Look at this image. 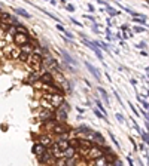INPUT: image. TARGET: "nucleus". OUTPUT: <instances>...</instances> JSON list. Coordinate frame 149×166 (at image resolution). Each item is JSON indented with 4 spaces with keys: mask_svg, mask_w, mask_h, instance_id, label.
Instances as JSON below:
<instances>
[{
    "mask_svg": "<svg viewBox=\"0 0 149 166\" xmlns=\"http://www.w3.org/2000/svg\"><path fill=\"white\" fill-rule=\"evenodd\" d=\"M28 40H30V34H28V33H19V31H17L15 36L12 37V42H14V45H17V46H21V45L27 43Z\"/></svg>",
    "mask_w": 149,
    "mask_h": 166,
    "instance_id": "f257e3e1",
    "label": "nucleus"
},
{
    "mask_svg": "<svg viewBox=\"0 0 149 166\" xmlns=\"http://www.w3.org/2000/svg\"><path fill=\"white\" fill-rule=\"evenodd\" d=\"M39 80H40L42 83H45V85H51V83H54V74L51 73L49 70H46V71H40Z\"/></svg>",
    "mask_w": 149,
    "mask_h": 166,
    "instance_id": "f03ea898",
    "label": "nucleus"
},
{
    "mask_svg": "<svg viewBox=\"0 0 149 166\" xmlns=\"http://www.w3.org/2000/svg\"><path fill=\"white\" fill-rule=\"evenodd\" d=\"M49 102L52 104V107H54V108H58V107L64 102V95H63V93H52V96H51Z\"/></svg>",
    "mask_w": 149,
    "mask_h": 166,
    "instance_id": "7ed1b4c3",
    "label": "nucleus"
},
{
    "mask_svg": "<svg viewBox=\"0 0 149 166\" xmlns=\"http://www.w3.org/2000/svg\"><path fill=\"white\" fill-rule=\"evenodd\" d=\"M39 143L43 144L46 148H49L51 146H52V143H54L52 133H43V135H40V136H39Z\"/></svg>",
    "mask_w": 149,
    "mask_h": 166,
    "instance_id": "20e7f679",
    "label": "nucleus"
},
{
    "mask_svg": "<svg viewBox=\"0 0 149 166\" xmlns=\"http://www.w3.org/2000/svg\"><path fill=\"white\" fill-rule=\"evenodd\" d=\"M31 151H33V154H35V156H37V157H39V156H42V154L46 151V147H45L43 144H40L39 141H36V143L33 144V148H31Z\"/></svg>",
    "mask_w": 149,
    "mask_h": 166,
    "instance_id": "39448f33",
    "label": "nucleus"
},
{
    "mask_svg": "<svg viewBox=\"0 0 149 166\" xmlns=\"http://www.w3.org/2000/svg\"><path fill=\"white\" fill-rule=\"evenodd\" d=\"M76 154H79V153H78V148L72 147V146H69L67 148L63 150V157H64V159H72Z\"/></svg>",
    "mask_w": 149,
    "mask_h": 166,
    "instance_id": "423d86ee",
    "label": "nucleus"
},
{
    "mask_svg": "<svg viewBox=\"0 0 149 166\" xmlns=\"http://www.w3.org/2000/svg\"><path fill=\"white\" fill-rule=\"evenodd\" d=\"M61 55H63V59H64V64H69V65H73V67L78 65V61H74L73 56H70L66 51H61Z\"/></svg>",
    "mask_w": 149,
    "mask_h": 166,
    "instance_id": "0eeeda50",
    "label": "nucleus"
},
{
    "mask_svg": "<svg viewBox=\"0 0 149 166\" xmlns=\"http://www.w3.org/2000/svg\"><path fill=\"white\" fill-rule=\"evenodd\" d=\"M91 139H93L97 146H103V144H106V141H104V138H103V135H101L100 132H93Z\"/></svg>",
    "mask_w": 149,
    "mask_h": 166,
    "instance_id": "6e6552de",
    "label": "nucleus"
},
{
    "mask_svg": "<svg viewBox=\"0 0 149 166\" xmlns=\"http://www.w3.org/2000/svg\"><path fill=\"white\" fill-rule=\"evenodd\" d=\"M85 67H87V68H88V71H90V73L95 77V80H98V82H100V74H98V70L94 67L93 64H90V61H85Z\"/></svg>",
    "mask_w": 149,
    "mask_h": 166,
    "instance_id": "1a4fd4ad",
    "label": "nucleus"
},
{
    "mask_svg": "<svg viewBox=\"0 0 149 166\" xmlns=\"http://www.w3.org/2000/svg\"><path fill=\"white\" fill-rule=\"evenodd\" d=\"M19 49H21V52H22V54H27V55H31V54H33V45H31L30 42H27V43L21 45V46H19Z\"/></svg>",
    "mask_w": 149,
    "mask_h": 166,
    "instance_id": "9d476101",
    "label": "nucleus"
},
{
    "mask_svg": "<svg viewBox=\"0 0 149 166\" xmlns=\"http://www.w3.org/2000/svg\"><path fill=\"white\" fill-rule=\"evenodd\" d=\"M14 12H15L18 17H22V18H27V19L31 18V15H30L27 11H24L22 8H15V9H14Z\"/></svg>",
    "mask_w": 149,
    "mask_h": 166,
    "instance_id": "9b49d317",
    "label": "nucleus"
},
{
    "mask_svg": "<svg viewBox=\"0 0 149 166\" xmlns=\"http://www.w3.org/2000/svg\"><path fill=\"white\" fill-rule=\"evenodd\" d=\"M19 54H21V49H19V46H17V45H15V46L12 48L11 54H9V58H11V59H18Z\"/></svg>",
    "mask_w": 149,
    "mask_h": 166,
    "instance_id": "f8f14e48",
    "label": "nucleus"
},
{
    "mask_svg": "<svg viewBox=\"0 0 149 166\" xmlns=\"http://www.w3.org/2000/svg\"><path fill=\"white\" fill-rule=\"evenodd\" d=\"M55 144H57V147L63 151L64 148L69 147V139H55Z\"/></svg>",
    "mask_w": 149,
    "mask_h": 166,
    "instance_id": "ddd939ff",
    "label": "nucleus"
},
{
    "mask_svg": "<svg viewBox=\"0 0 149 166\" xmlns=\"http://www.w3.org/2000/svg\"><path fill=\"white\" fill-rule=\"evenodd\" d=\"M104 11H108L111 17H118V15H121V11H118V9H113V8H112V6H109V5L106 6V9H104Z\"/></svg>",
    "mask_w": 149,
    "mask_h": 166,
    "instance_id": "4468645a",
    "label": "nucleus"
},
{
    "mask_svg": "<svg viewBox=\"0 0 149 166\" xmlns=\"http://www.w3.org/2000/svg\"><path fill=\"white\" fill-rule=\"evenodd\" d=\"M98 92L101 93V98H103V101H104V102H106V104L109 105V96H108V92H106V91H104V89H103L101 86L98 88Z\"/></svg>",
    "mask_w": 149,
    "mask_h": 166,
    "instance_id": "2eb2a0df",
    "label": "nucleus"
},
{
    "mask_svg": "<svg viewBox=\"0 0 149 166\" xmlns=\"http://www.w3.org/2000/svg\"><path fill=\"white\" fill-rule=\"evenodd\" d=\"M133 22L140 24V25H145L146 24V18H143V17H133Z\"/></svg>",
    "mask_w": 149,
    "mask_h": 166,
    "instance_id": "dca6fc26",
    "label": "nucleus"
},
{
    "mask_svg": "<svg viewBox=\"0 0 149 166\" xmlns=\"http://www.w3.org/2000/svg\"><path fill=\"white\" fill-rule=\"evenodd\" d=\"M18 59L22 62V64H28V59H30V55H27V54H19V56H18Z\"/></svg>",
    "mask_w": 149,
    "mask_h": 166,
    "instance_id": "f3484780",
    "label": "nucleus"
},
{
    "mask_svg": "<svg viewBox=\"0 0 149 166\" xmlns=\"http://www.w3.org/2000/svg\"><path fill=\"white\" fill-rule=\"evenodd\" d=\"M69 146H72V147H74V148H79V138L69 139Z\"/></svg>",
    "mask_w": 149,
    "mask_h": 166,
    "instance_id": "a211bd4d",
    "label": "nucleus"
},
{
    "mask_svg": "<svg viewBox=\"0 0 149 166\" xmlns=\"http://www.w3.org/2000/svg\"><path fill=\"white\" fill-rule=\"evenodd\" d=\"M95 104H97V108H98V110L106 116V108H104V105L101 104V101H100V99H97V101H95Z\"/></svg>",
    "mask_w": 149,
    "mask_h": 166,
    "instance_id": "6ab92c4d",
    "label": "nucleus"
},
{
    "mask_svg": "<svg viewBox=\"0 0 149 166\" xmlns=\"http://www.w3.org/2000/svg\"><path fill=\"white\" fill-rule=\"evenodd\" d=\"M95 45H97V48H103V49H106V51H109V46L104 43V42H95Z\"/></svg>",
    "mask_w": 149,
    "mask_h": 166,
    "instance_id": "aec40b11",
    "label": "nucleus"
},
{
    "mask_svg": "<svg viewBox=\"0 0 149 166\" xmlns=\"http://www.w3.org/2000/svg\"><path fill=\"white\" fill-rule=\"evenodd\" d=\"M109 135H111V139H112V143L115 144V147H116V148H118V150H119V148H121V146L118 144V141H116V138L113 136V133H109Z\"/></svg>",
    "mask_w": 149,
    "mask_h": 166,
    "instance_id": "412c9836",
    "label": "nucleus"
},
{
    "mask_svg": "<svg viewBox=\"0 0 149 166\" xmlns=\"http://www.w3.org/2000/svg\"><path fill=\"white\" fill-rule=\"evenodd\" d=\"M128 105H130L131 111H133V114H134V116H137V117H139V116H140V113H139V111H137V108H134V105H133V104H131V102H128Z\"/></svg>",
    "mask_w": 149,
    "mask_h": 166,
    "instance_id": "4be33fe9",
    "label": "nucleus"
},
{
    "mask_svg": "<svg viewBox=\"0 0 149 166\" xmlns=\"http://www.w3.org/2000/svg\"><path fill=\"white\" fill-rule=\"evenodd\" d=\"M55 27H57V30H58V31H61V33H64V31H66V27H64L61 22H58Z\"/></svg>",
    "mask_w": 149,
    "mask_h": 166,
    "instance_id": "5701e85b",
    "label": "nucleus"
},
{
    "mask_svg": "<svg viewBox=\"0 0 149 166\" xmlns=\"http://www.w3.org/2000/svg\"><path fill=\"white\" fill-rule=\"evenodd\" d=\"M116 119H118L119 123H124V122H125V119H124V116H122L121 113H116Z\"/></svg>",
    "mask_w": 149,
    "mask_h": 166,
    "instance_id": "b1692460",
    "label": "nucleus"
},
{
    "mask_svg": "<svg viewBox=\"0 0 149 166\" xmlns=\"http://www.w3.org/2000/svg\"><path fill=\"white\" fill-rule=\"evenodd\" d=\"M70 21L73 22V24H74V25H76V27H84V25H82V24H81V22H79L78 19H74V18H70Z\"/></svg>",
    "mask_w": 149,
    "mask_h": 166,
    "instance_id": "393cba45",
    "label": "nucleus"
},
{
    "mask_svg": "<svg viewBox=\"0 0 149 166\" xmlns=\"http://www.w3.org/2000/svg\"><path fill=\"white\" fill-rule=\"evenodd\" d=\"M64 8H66L69 12H74V8L72 6V5H67V3H66V5H64Z\"/></svg>",
    "mask_w": 149,
    "mask_h": 166,
    "instance_id": "a878e982",
    "label": "nucleus"
},
{
    "mask_svg": "<svg viewBox=\"0 0 149 166\" xmlns=\"http://www.w3.org/2000/svg\"><path fill=\"white\" fill-rule=\"evenodd\" d=\"M134 31H136V33H143V31H145V28H143V27H137V25H136V27H134Z\"/></svg>",
    "mask_w": 149,
    "mask_h": 166,
    "instance_id": "bb28decb",
    "label": "nucleus"
},
{
    "mask_svg": "<svg viewBox=\"0 0 149 166\" xmlns=\"http://www.w3.org/2000/svg\"><path fill=\"white\" fill-rule=\"evenodd\" d=\"M64 36L67 37V39H70V40H72V39H73V34H72V33H70V31H69V30H66V31H64Z\"/></svg>",
    "mask_w": 149,
    "mask_h": 166,
    "instance_id": "cd10ccee",
    "label": "nucleus"
},
{
    "mask_svg": "<svg viewBox=\"0 0 149 166\" xmlns=\"http://www.w3.org/2000/svg\"><path fill=\"white\" fill-rule=\"evenodd\" d=\"M142 105H143V108H145L146 111H149V102H146V101L142 99Z\"/></svg>",
    "mask_w": 149,
    "mask_h": 166,
    "instance_id": "c85d7f7f",
    "label": "nucleus"
},
{
    "mask_svg": "<svg viewBox=\"0 0 149 166\" xmlns=\"http://www.w3.org/2000/svg\"><path fill=\"white\" fill-rule=\"evenodd\" d=\"M130 141H131V144H133V147H134V151H137V144H136L134 138H131V136H130Z\"/></svg>",
    "mask_w": 149,
    "mask_h": 166,
    "instance_id": "c756f323",
    "label": "nucleus"
},
{
    "mask_svg": "<svg viewBox=\"0 0 149 166\" xmlns=\"http://www.w3.org/2000/svg\"><path fill=\"white\" fill-rule=\"evenodd\" d=\"M95 2H97V3H98V5H103V6H104V8H106V6H108V2H104V0H95Z\"/></svg>",
    "mask_w": 149,
    "mask_h": 166,
    "instance_id": "7c9ffc66",
    "label": "nucleus"
},
{
    "mask_svg": "<svg viewBox=\"0 0 149 166\" xmlns=\"http://www.w3.org/2000/svg\"><path fill=\"white\" fill-rule=\"evenodd\" d=\"M136 48H137V49H140V48H146V43H139V45H136Z\"/></svg>",
    "mask_w": 149,
    "mask_h": 166,
    "instance_id": "2f4dec72",
    "label": "nucleus"
},
{
    "mask_svg": "<svg viewBox=\"0 0 149 166\" xmlns=\"http://www.w3.org/2000/svg\"><path fill=\"white\" fill-rule=\"evenodd\" d=\"M121 30H122V31H127V30H128V25H127V24L121 25Z\"/></svg>",
    "mask_w": 149,
    "mask_h": 166,
    "instance_id": "473e14b6",
    "label": "nucleus"
},
{
    "mask_svg": "<svg viewBox=\"0 0 149 166\" xmlns=\"http://www.w3.org/2000/svg\"><path fill=\"white\" fill-rule=\"evenodd\" d=\"M84 17H85L87 19H90V21H94V17H93V15H84Z\"/></svg>",
    "mask_w": 149,
    "mask_h": 166,
    "instance_id": "72a5a7b5",
    "label": "nucleus"
},
{
    "mask_svg": "<svg viewBox=\"0 0 149 166\" xmlns=\"http://www.w3.org/2000/svg\"><path fill=\"white\" fill-rule=\"evenodd\" d=\"M88 9H90V12H95V9H94L93 5H88Z\"/></svg>",
    "mask_w": 149,
    "mask_h": 166,
    "instance_id": "f704fd0d",
    "label": "nucleus"
},
{
    "mask_svg": "<svg viewBox=\"0 0 149 166\" xmlns=\"http://www.w3.org/2000/svg\"><path fill=\"white\" fill-rule=\"evenodd\" d=\"M130 82H131V85H134V86H136V85H137V80H136V79H131Z\"/></svg>",
    "mask_w": 149,
    "mask_h": 166,
    "instance_id": "c9c22d12",
    "label": "nucleus"
},
{
    "mask_svg": "<svg viewBox=\"0 0 149 166\" xmlns=\"http://www.w3.org/2000/svg\"><path fill=\"white\" fill-rule=\"evenodd\" d=\"M106 22H108V25H109V27H112V21H111V18L106 19Z\"/></svg>",
    "mask_w": 149,
    "mask_h": 166,
    "instance_id": "e433bc0d",
    "label": "nucleus"
},
{
    "mask_svg": "<svg viewBox=\"0 0 149 166\" xmlns=\"http://www.w3.org/2000/svg\"><path fill=\"white\" fill-rule=\"evenodd\" d=\"M145 125H146V132H149V120H146V123H145Z\"/></svg>",
    "mask_w": 149,
    "mask_h": 166,
    "instance_id": "4c0bfd02",
    "label": "nucleus"
},
{
    "mask_svg": "<svg viewBox=\"0 0 149 166\" xmlns=\"http://www.w3.org/2000/svg\"><path fill=\"white\" fill-rule=\"evenodd\" d=\"M139 148H140V150H146V147H145V144H140V146H139Z\"/></svg>",
    "mask_w": 149,
    "mask_h": 166,
    "instance_id": "58836bf2",
    "label": "nucleus"
},
{
    "mask_svg": "<svg viewBox=\"0 0 149 166\" xmlns=\"http://www.w3.org/2000/svg\"><path fill=\"white\" fill-rule=\"evenodd\" d=\"M106 79H108V80H109V82H111V83H112V79H111V76H109V74H108V73H106Z\"/></svg>",
    "mask_w": 149,
    "mask_h": 166,
    "instance_id": "ea45409f",
    "label": "nucleus"
},
{
    "mask_svg": "<svg viewBox=\"0 0 149 166\" xmlns=\"http://www.w3.org/2000/svg\"><path fill=\"white\" fill-rule=\"evenodd\" d=\"M49 3L51 5H57V0H49Z\"/></svg>",
    "mask_w": 149,
    "mask_h": 166,
    "instance_id": "a19ab883",
    "label": "nucleus"
},
{
    "mask_svg": "<svg viewBox=\"0 0 149 166\" xmlns=\"http://www.w3.org/2000/svg\"><path fill=\"white\" fill-rule=\"evenodd\" d=\"M60 2H61L63 5H66V3H67V0H60Z\"/></svg>",
    "mask_w": 149,
    "mask_h": 166,
    "instance_id": "79ce46f5",
    "label": "nucleus"
},
{
    "mask_svg": "<svg viewBox=\"0 0 149 166\" xmlns=\"http://www.w3.org/2000/svg\"><path fill=\"white\" fill-rule=\"evenodd\" d=\"M146 96H148V98H149V91H148V95H146Z\"/></svg>",
    "mask_w": 149,
    "mask_h": 166,
    "instance_id": "37998d69",
    "label": "nucleus"
},
{
    "mask_svg": "<svg viewBox=\"0 0 149 166\" xmlns=\"http://www.w3.org/2000/svg\"><path fill=\"white\" fill-rule=\"evenodd\" d=\"M146 2H148V3H149V0H146Z\"/></svg>",
    "mask_w": 149,
    "mask_h": 166,
    "instance_id": "c03bdc74",
    "label": "nucleus"
}]
</instances>
